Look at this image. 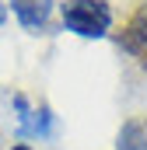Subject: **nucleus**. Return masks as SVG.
Segmentation results:
<instances>
[{
    "instance_id": "obj_7",
    "label": "nucleus",
    "mask_w": 147,
    "mask_h": 150,
    "mask_svg": "<svg viewBox=\"0 0 147 150\" xmlns=\"http://www.w3.org/2000/svg\"><path fill=\"white\" fill-rule=\"evenodd\" d=\"M11 150H32V147H28V143H14Z\"/></svg>"
},
{
    "instance_id": "obj_2",
    "label": "nucleus",
    "mask_w": 147,
    "mask_h": 150,
    "mask_svg": "<svg viewBox=\"0 0 147 150\" xmlns=\"http://www.w3.org/2000/svg\"><path fill=\"white\" fill-rule=\"evenodd\" d=\"M11 101H14V108H18L21 136H49V133H53V112H49V105H39V112H35L25 94H14Z\"/></svg>"
},
{
    "instance_id": "obj_6",
    "label": "nucleus",
    "mask_w": 147,
    "mask_h": 150,
    "mask_svg": "<svg viewBox=\"0 0 147 150\" xmlns=\"http://www.w3.org/2000/svg\"><path fill=\"white\" fill-rule=\"evenodd\" d=\"M4 21H7V7L0 4V25H4Z\"/></svg>"
},
{
    "instance_id": "obj_1",
    "label": "nucleus",
    "mask_w": 147,
    "mask_h": 150,
    "mask_svg": "<svg viewBox=\"0 0 147 150\" xmlns=\"http://www.w3.org/2000/svg\"><path fill=\"white\" fill-rule=\"evenodd\" d=\"M63 25L81 38H105L112 28V7L105 0H63Z\"/></svg>"
},
{
    "instance_id": "obj_4",
    "label": "nucleus",
    "mask_w": 147,
    "mask_h": 150,
    "mask_svg": "<svg viewBox=\"0 0 147 150\" xmlns=\"http://www.w3.org/2000/svg\"><path fill=\"white\" fill-rule=\"evenodd\" d=\"M11 11H14V18H18L28 32H39V28L49 25L53 0H11Z\"/></svg>"
},
{
    "instance_id": "obj_5",
    "label": "nucleus",
    "mask_w": 147,
    "mask_h": 150,
    "mask_svg": "<svg viewBox=\"0 0 147 150\" xmlns=\"http://www.w3.org/2000/svg\"><path fill=\"white\" fill-rule=\"evenodd\" d=\"M116 150H147V119L123 122V129L116 136Z\"/></svg>"
},
{
    "instance_id": "obj_3",
    "label": "nucleus",
    "mask_w": 147,
    "mask_h": 150,
    "mask_svg": "<svg viewBox=\"0 0 147 150\" xmlns=\"http://www.w3.org/2000/svg\"><path fill=\"white\" fill-rule=\"evenodd\" d=\"M116 45H119V49H126L130 56H137V59L147 67V4L133 14V18H130L126 32L116 38Z\"/></svg>"
}]
</instances>
